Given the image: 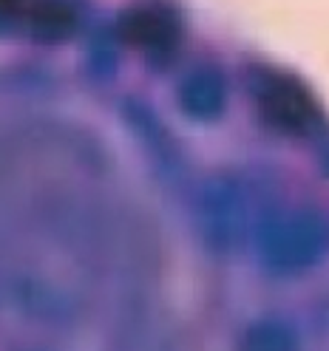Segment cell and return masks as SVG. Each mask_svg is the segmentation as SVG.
<instances>
[{
    "mask_svg": "<svg viewBox=\"0 0 329 351\" xmlns=\"http://www.w3.org/2000/svg\"><path fill=\"white\" fill-rule=\"evenodd\" d=\"M258 241L261 255L273 269H306L329 247V218L315 207L284 210L261 224Z\"/></svg>",
    "mask_w": 329,
    "mask_h": 351,
    "instance_id": "6da1fadb",
    "label": "cell"
},
{
    "mask_svg": "<svg viewBox=\"0 0 329 351\" xmlns=\"http://www.w3.org/2000/svg\"><path fill=\"white\" fill-rule=\"evenodd\" d=\"M253 94L261 117L275 130L304 136L321 122V105L301 80L275 69H258L253 74Z\"/></svg>",
    "mask_w": 329,
    "mask_h": 351,
    "instance_id": "7a4b0ae2",
    "label": "cell"
},
{
    "mask_svg": "<svg viewBox=\"0 0 329 351\" xmlns=\"http://www.w3.org/2000/svg\"><path fill=\"white\" fill-rule=\"evenodd\" d=\"M117 37L148 57H168L182 40V17L168 0H139L117 17Z\"/></svg>",
    "mask_w": 329,
    "mask_h": 351,
    "instance_id": "3957f363",
    "label": "cell"
},
{
    "mask_svg": "<svg viewBox=\"0 0 329 351\" xmlns=\"http://www.w3.org/2000/svg\"><path fill=\"white\" fill-rule=\"evenodd\" d=\"M196 224L213 247H230L238 230H245L241 190L230 179H213L196 204Z\"/></svg>",
    "mask_w": 329,
    "mask_h": 351,
    "instance_id": "277c9868",
    "label": "cell"
},
{
    "mask_svg": "<svg viewBox=\"0 0 329 351\" xmlns=\"http://www.w3.org/2000/svg\"><path fill=\"white\" fill-rule=\"evenodd\" d=\"M179 108L196 122H213L227 108V80L216 65H199L182 77L177 88Z\"/></svg>",
    "mask_w": 329,
    "mask_h": 351,
    "instance_id": "5b68a950",
    "label": "cell"
},
{
    "mask_svg": "<svg viewBox=\"0 0 329 351\" xmlns=\"http://www.w3.org/2000/svg\"><path fill=\"white\" fill-rule=\"evenodd\" d=\"M26 29L40 43H63L77 29V9L69 0H34L23 12Z\"/></svg>",
    "mask_w": 329,
    "mask_h": 351,
    "instance_id": "8992f818",
    "label": "cell"
},
{
    "mask_svg": "<svg viewBox=\"0 0 329 351\" xmlns=\"http://www.w3.org/2000/svg\"><path fill=\"white\" fill-rule=\"evenodd\" d=\"M321 167H324V173L329 176V145L321 150Z\"/></svg>",
    "mask_w": 329,
    "mask_h": 351,
    "instance_id": "52a82bcc",
    "label": "cell"
}]
</instances>
